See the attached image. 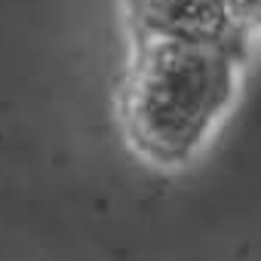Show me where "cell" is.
Wrapping results in <instances>:
<instances>
[{"label":"cell","mask_w":261,"mask_h":261,"mask_svg":"<svg viewBox=\"0 0 261 261\" xmlns=\"http://www.w3.org/2000/svg\"><path fill=\"white\" fill-rule=\"evenodd\" d=\"M129 40L175 37L255 49L240 25V0H123Z\"/></svg>","instance_id":"cell-2"},{"label":"cell","mask_w":261,"mask_h":261,"mask_svg":"<svg viewBox=\"0 0 261 261\" xmlns=\"http://www.w3.org/2000/svg\"><path fill=\"white\" fill-rule=\"evenodd\" d=\"M252 49L212 40H129L117 89L123 148L151 172L191 169L240 105Z\"/></svg>","instance_id":"cell-1"}]
</instances>
